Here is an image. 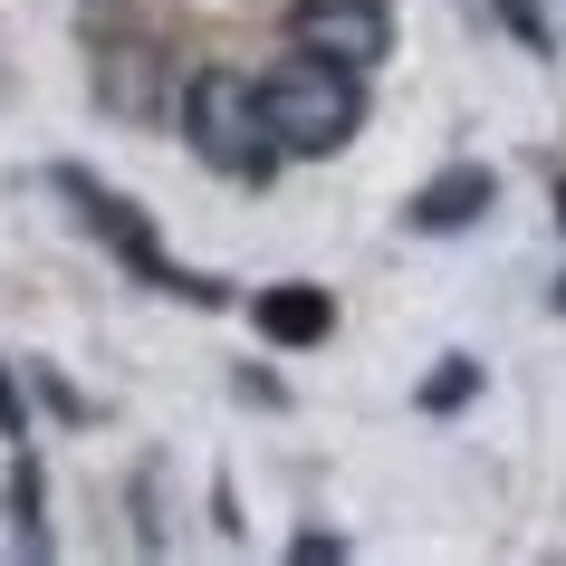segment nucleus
Wrapping results in <instances>:
<instances>
[{"label":"nucleus","instance_id":"nucleus-1","mask_svg":"<svg viewBox=\"0 0 566 566\" xmlns=\"http://www.w3.org/2000/svg\"><path fill=\"white\" fill-rule=\"evenodd\" d=\"M260 96H269L279 145L298 154V164H327V154H346V145H356V125H365V67L317 59V49H289V59L260 77Z\"/></svg>","mask_w":566,"mask_h":566},{"label":"nucleus","instance_id":"nucleus-2","mask_svg":"<svg viewBox=\"0 0 566 566\" xmlns=\"http://www.w3.org/2000/svg\"><path fill=\"white\" fill-rule=\"evenodd\" d=\"M182 145L202 154L211 174L231 182H269V164H279V125H269V96L260 77H240V67H192L182 77Z\"/></svg>","mask_w":566,"mask_h":566},{"label":"nucleus","instance_id":"nucleus-3","mask_svg":"<svg viewBox=\"0 0 566 566\" xmlns=\"http://www.w3.org/2000/svg\"><path fill=\"white\" fill-rule=\"evenodd\" d=\"M59 192H67L77 211H87V231H96V240H116V260L135 269V279H154L164 298H221L211 279H192V269H174V260H164V250H154V231H145V211L125 202V192H106L96 174H77V164H59Z\"/></svg>","mask_w":566,"mask_h":566},{"label":"nucleus","instance_id":"nucleus-4","mask_svg":"<svg viewBox=\"0 0 566 566\" xmlns=\"http://www.w3.org/2000/svg\"><path fill=\"white\" fill-rule=\"evenodd\" d=\"M289 39L317 49V59H346V67H385L394 59V10L385 0H298Z\"/></svg>","mask_w":566,"mask_h":566},{"label":"nucleus","instance_id":"nucleus-5","mask_svg":"<svg viewBox=\"0 0 566 566\" xmlns=\"http://www.w3.org/2000/svg\"><path fill=\"white\" fill-rule=\"evenodd\" d=\"M490 192H500V182L480 174V164H451V174H432L413 202H403V221H413V231H471L480 211H490Z\"/></svg>","mask_w":566,"mask_h":566},{"label":"nucleus","instance_id":"nucleus-6","mask_svg":"<svg viewBox=\"0 0 566 566\" xmlns=\"http://www.w3.org/2000/svg\"><path fill=\"white\" fill-rule=\"evenodd\" d=\"M269 327H279V336H317V327H327V307H317V298H269Z\"/></svg>","mask_w":566,"mask_h":566},{"label":"nucleus","instance_id":"nucleus-7","mask_svg":"<svg viewBox=\"0 0 566 566\" xmlns=\"http://www.w3.org/2000/svg\"><path fill=\"white\" fill-rule=\"evenodd\" d=\"M471 385H480V365H471V356H451V375H432V394H422V403H432V413H451Z\"/></svg>","mask_w":566,"mask_h":566},{"label":"nucleus","instance_id":"nucleus-8","mask_svg":"<svg viewBox=\"0 0 566 566\" xmlns=\"http://www.w3.org/2000/svg\"><path fill=\"white\" fill-rule=\"evenodd\" d=\"M0 442H30V403H20L10 375H0Z\"/></svg>","mask_w":566,"mask_h":566}]
</instances>
